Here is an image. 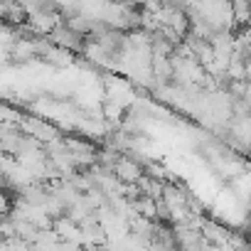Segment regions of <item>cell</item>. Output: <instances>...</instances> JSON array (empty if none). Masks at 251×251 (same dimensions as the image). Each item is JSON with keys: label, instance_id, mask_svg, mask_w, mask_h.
I'll return each instance as SVG.
<instances>
[{"label": "cell", "instance_id": "obj_1", "mask_svg": "<svg viewBox=\"0 0 251 251\" xmlns=\"http://www.w3.org/2000/svg\"><path fill=\"white\" fill-rule=\"evenodd\" d=\"M116 175L121 177V180H126V182H138L141 180V168L136 165V163H131V160H118L116 163Z\"/></svg>", "mask_w": 251, "mask_h": 251}]
</instances>
